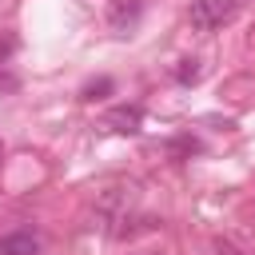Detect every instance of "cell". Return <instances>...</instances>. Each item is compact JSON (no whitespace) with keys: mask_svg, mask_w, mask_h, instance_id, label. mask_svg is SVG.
<instances>
[{"mask_svg":"<svg viewBox=\"0 0 255 255\" xmlns=\"http://www.w3.org/2000/svg\"><path fill=\"white\" fill-rule=\"evenodd\" d=\"M135 16H139V0H120V4L108 12V20H112L116 32H128V28L135 24Z\"/></svg>","mask_w":255,"mask_h":255,"instance_id":"cell-4","label":"cell"},{"mask_svg":"<svg viewBox=\"0 0 255 255\" xmlns=\"http://www.w3.org/2000/svg\"><path fill=\"white\" fill-rule=\"evenodd\" d=\"M235 16H239V0H191L187 4V20L195 32H215L231 24Z\"/></svg>","mask_w":255,"mask_h":255,"instance_id":"cell-1","label":"cell"},{"mask_svg":"<svg viewBox=\"0 0 255 255\" xmlns=\"http://www.w3.org/2000/svg\"><path fill=\"white\" fill-rule=\"evenodd\" d=\"M0 255H40V235L36 231H8V235H0Z\"/></svg>","mask_w":255,"mask_h":255,"instance_id":"cell-3","label":"cell"},{"mask_svg":"<svg viewBox=\"0 0 255 255\" xmlns=\"http://www.w3.org/2000/svg\"><path fill=\"white\" fill-rule=\"evenodd\" d=\"M104 124H108L112 131H120V135H135V131L143 128V108H139V104H120V108H112V112L104 116Z\"/></svg>","mask_w":255,"mask_h":255,"instance_id":"cell-2","label":"cell"},{"mask_svg":"<svg viewBox=\"0 0 255 255\" xmlns=\"http://www.w3.org/2000/svg\"><path fill=\"white\" fill-rule=\"evenodd\" d=\"M108 92H112V80H108V76H100V80H92V84H88L80 96H84V100H104Z\"/></svg>","mask_w":255,"mask_h":255,"instance_id":"cell-5","label":"cell"}]
</instances>
